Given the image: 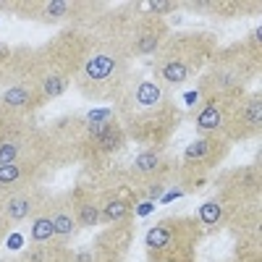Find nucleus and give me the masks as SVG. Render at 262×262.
Masks as SVG:
<instances>
[{"label": "nucleus", "mask_w": 262, "mask_h": 262, "mask_svg": "<svg viewBox=\"0 0 262 262\" xmlns=\"http://www.w3.org/2000/svg\"><path fill=\"white\" fill-rule=\"evenodd\" d=\"M21 262H71V254L63 242H58V244L48 242V244H34L21 257Z\"/></svg>", "instance_id": "obj_10"}, {"label": "nucleus", "mask_w": 262, "mask_h": 262, "mask_svg": "<svg viewBox=\"0 0 262 262\" xmlns=\"http://www.w3.org/2000/svg\"><path fill=\"white\" fill-rule=\"evenodd\" d=\"M221 221H223V210H221V202L210 200V202H205V205L200 207V223H202V226H217Z\"/></svg>", "instance_id": "obj_18"}, {"label": "nucleus", "mask_w": 262, "mask_h": 262, "mask_svg": "<svg viewBox=\"0 0 262 262\" xmlns=\"http://www.w3.org/2000/svg\"><path fill=\"white\" fill-rule=\"evenodd\" d=\"M228 107H231V97H223V95H210L205 100V105L200 107L196 113V131L200 134H217L226 123V116H228Z\"/></svg>", "instance_id": "obj_5"}, {"label": "nucleus", "mask_w": 262, "mask_h": 262, "mask_svg": "<svg viewBox=\"0 0 262 262\" xmlns=\"http://www.w3.org/2000/svg\"><path fill=\"white\" fill-rule=\"evenodd\" d=\"M262 126V102L259 95H249L238 102H231L228 116L223 123L226 139H247L254 137Z\"/></svg>", "instance_id": "obj_2"}, {"label": "nucleus", "mask_w": 262, "mask_h": 262, "mask_svg": "<svg viewBox=\"0 0 262 262\" xmlns=\"http://www.w3.org/2000/svg\"><path fill=\"white\" fill-rule=\"evenodd\" d=\"M160 37H163V29H139L137 32V39H134V53L137 55H147V53H158L160 50Z\"/></svg>", "instance_id": "obj_13"}, {"label": "nucleus", "mask_w": 262, "mask_h": 262, "mask_svg": "<svg viewBox=\"0 0 262 262\" xmlns=\"http://www.w3.org/2000/svg\"><path fill=\"white\" fill-rule=\"evenodd\" d=\"M34 207H37V194L34 191H29V189H18V191H13L8 200H6V205H3V217L8 223H18V221H27V217H32L34 215Z\"/></svg>", "instance_id": "obj_9"}, {"label": "nucleus", "mask_w": 262, "mask_h": 262, "mask_svg": "<svg viewBox=\"0 0 262 262\" xmlns=\"http://www.w3.org/2000/svg\"><path fill=\"white\" fill-rule=\"evenodd\" d=\"M71 8H76L74 3H63V0H55V3H42V16L45 18H63L69 16Z\"/></svg>", "instance_id": "obj_19"}, {"label": "nucleus", "mask_w": 262, "mask_h": 262, "mask_svg": "<svg viewBox=\"0 0 262 262\" xmlns=\"http://www.w3.org/2000/svg\"><path fill=\"white\" fill-rule=\"evenodd\" d=\"M37 163H39V158L0 165V191H18V189H27V184L34 179V173H37Z\"/></svg>", "instance_id": "obj_6"}, {"label": "nucleus", "mask_w": 262, "mask_h": 262, "mask_svg": "<svg viewBox=\"0 0 262 262\" xmlns=\"http://www.w3.org/2000/svg\"><path fill=\"white\" fill-rule=\"evenodd\" d=\"M37 100H39V90H34L29 84H13L0 95V107L8 113H27L37 105Z\"/></svg>", "instance_id": "obj_8"}, {"label": "nucleus", "mask_w": 262, "mask_h": 262, "mask_svg": "<svg viewBox=\"0 0 262 262\" xmlns=\"http://www.w3.org/2000/svg\"><path fill=\"white\" fill-rule=\"evenodd\" d=\"M116 74H118V55L100 50L81 69V86H86V90H102L105 84H111L116 79Z\"/></svg>", "instance_id": "obj_4"}, {"label": "nucleus", "mask_w": 262, "mask_h": 262, "mask_svg": "<svg viewBox=\"0 0 262 262\" xmlns=\"http://www.w3.org/2000/svg\"><path fill=\"white\" fill-rule=\"evenodd\" d=\"M226 137H217V134H207L194 139L186 149H184V165L189 170H207L212 165L221 163V158L226 155Z\"/></svg>", "instance_id": "obj_3"}, {"label": "nucleus", "mask_w": 262, "mask_h": 262, "mask_svg": "<svg viewBox=\"0 0 262 262\" xmlns=\"http://www.w3.org/2000/svg\"><path fill=\"white\" fill-rule=\"evenodd\" d=\"M100 215H102L105 223H113V226L126 223L128 215H131V202L126 196H111V200H105L100 205Z\"/></svg>", "instance_id": "obj_12"}, {"label": "nucleus", "mask_w": 262, "mask_h": 262, "mask_svg": "<svg viewBox=\"0 0 262 262\" xmlns=\"http://www.w3.org/2000/svg\"><path fill=\"white\" fill-rule=\"evenodd\" d=\"M74 215H76V223L84 226V228H90V226H97L102 221V215H100V205H95L92 200H79L74 205Z\"/></svg>", "instance_id": "obj_15"}, {"label": "nucleus", "mask_w": 262, "mask_h": 262, "mask_svg": "<svg viewBox=\"0 0 262 262\" xmlns=\"http://www.w3.org/2000/svg\"><path fill=\"white\" fill-rule=\"evenodd\" d=\"M205 48H202V39L200 37H189V39H173L170 48H163L160 60H158V76L168 84V86H176L184 84L205 58Z\"/></svg>", "instance_id": "obj_1"}, {"label": "nucleus", "mask_w": 262, "mask_h": 262, "mask_svg": "<svg viewBox=\"0 0 262 262\" xmlns=\"http://www.w3.org/2000/svg\"><path fill=\"white\" fill-rule=\"evenodd\" d=\"M50 221H53L55 238H60L63 244H66V242H71L74 233H76V228H79L74 210H71V207H66V205H60V207L50 210Z\"/></svg>", "instance_id": "obj_11"}, {"label": "nucleus", "mask_w": 262, "mask_h": 262, "mask_svg": "<svg viewBox=\"0 0 262 262\" xmlns=\"http://www.w3.org/2000/svg\"><path fill=\"white\" fill-rule=\"evenodd\" d=\"M137 102H139V105H147V107L158 105V102H160V86L152 84V81H142V84L137 86Z\"/></svg>", "instance_id": "obj_17"}, {"label": "nucleus", "mask_w": 262, "mask_h": 262, "mask_svg": "<svg viewBox=\"0 0 262 262\" xmlns=\"http://www.w3.org/2000/svg\"><path fill=\"white\" fill-rule=\"evenodd\" d=\"M53 238H55V231H53L50 212H37L34 221H32V242L34 244H48Z\"/></svg>", "instance_id": "obj_14"}, {"label": "nucleus", "mask_w": 262, "mask_h": 262, "mask_svg": "<svg viewBox=\"0 0 262 262\" xmlns=\"http://www.w3.org/2000/svg\"><path fill=\"white\" fill-rule=\"evenodd\" d=\"M160 163H163L160 152H158V149H147V152H142V155L137 158V170H139V173H147V176H152V173H158Z\"/></svg>", "instance_id": "obj_16"}, {"label": "nucleus", "mask_w": 262, "mask_h": 262, "mask_svg": "<svg viewBox=\"0 0 262 262\" xmlns=\"http://www.w3.org/2000/svg\"><path fill=\"white\" fill-rule=\"evenodd\" d=\"M176 242H184L181 238V226L176 221H163L152 228L144 238V247L152 252V254H160V252H173L179 249Z\"/></svg>", "instance_id": "obj_7"}, {"label": "nucleus", "mask_w": 262, "mask_h": 262, "mask_svg": "<svg viewBox=\"0 0 262 262\" xmlns=\"http://www.w3.org/2000/svg\"><path fill=\"white\" fill-rule=\"evenodd\" d=\"M147 8H149L152 13H165V11H170V8H173V3H149Z\"/></svg>", "instance_id": "obj_20"}]
</instances>
